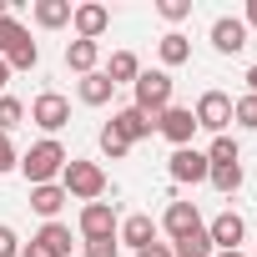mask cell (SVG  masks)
<instances>
[{"label": "cell", "instance_id": "6da1fadb", "mask_svg": "<svg viewBox=\"0 0 257 257\" xmlns=\"http://www.w3.org/2000/svg\"><path fill=\"white\" fill-rule=\"evenodd\" d=\"M66 162H71V152H66L56 137H41V142L21 157V177H26L31 187H46V182H61Z\"/></svg>", "mask_w": 257, "mask_h": 257}, {"label": "cell", "instance_id": "7a4b0ae2", "mask_svg": "<svg viewBox=\"0 0 257 257\" xmlns=\"http://www.w3.org/2000/svg\"><path fill=\"white\" fill-rule=\"evenodd\" d=\"M61 187H66V197H76V202L86 207V202H101V197H106V172H101L96 162L71 157L66 172H61Z\"/></svg>", "mask_w": 257, "mask_h": 257}, {"label": "cell", "instance_id": "3957f363", "mask_svg": "<svg viewBox=\"0 0 257 257\" xmlns=\"http://www.w3.org/2000/svg\"><path fill=\"white\" fill-rule=\"evenodd\" d=\"M172 86H177L172 71H142V76L132 81V96H137L132 106L147 111V116H162V111L172 106Z\"/></svg>", "mask_w": 257, "mask_h": 257}, {"label": "cell", "instance_id": "277c9868", "mask_svg": "<svg viewBox=\"0 0 257 257\" xmlns=\"http://www.w3.org/2000/svg\"><path fill=\"white\" fill-rule=\"evenodd\" d=\"M192 116H197V132H212V137H227V126H232V96L212 86V91H202V96H197Z\"/></svg>", "mask_w": 257, "mask_h": 257}, {"label": "cell", "instance_id": "5b68a950", "mask_svg": "<svg viewBox=\"0 0 257 257\" xmlns=\"http://www.w3.org/2000/svg\"><path fill=\"white\" fill-rule=\"evenodd\" d=\"M31 121L41 126L46 137H56L61 126H71V101H66L61 91H41V96L31 101Z\"/></svg>", "mask_w": 257, "mask_h": 257}, {"label": "cell", "instance_id": "8992f818", "mask_svg": "<svg viewBox=\"0 0 257 257\" xmlns=\"http://www.w3.org/2000/svg\"><path fill=\"white\" fill-rule=\"evenodd\" d=\"M116 227H121L116 202H86V207H81V217H76L81 242H91V237H116Z\"/></svg>", "mask_w": 257, "mask_h": 257}, {"label": "cell", "instance_id": "52a82bcc", "mask_svg": "<svg viewBox=\"0 0 257 257\" xmlns=\"http://www.w3.org/2000/svg\"><path fill=\"white\" fill-rule=\"evenodd\" d=\"M207 237H212V247H217V252H237V247L247 242V222H242V212L222 207V212L207 222Z\"/></svg>", "mask_w": 257, "mask_h": 257}, {"label": "cell", "instance_id": "ba28073f", "mask_svg": "<svg viewBox=\"0 0 257 257\" xmlns=\"http://www.w3.org/2000/svg\"><path fill=\"white\" fill-rule=\"evenodd\" d=\"M157 132L172 142V152H177V147H192V137H197V116H192V106H177V101H172V106L157 116Z\"/></svg>", "mask_w": 257, "mask_h": 257}, {"label": "cell", "instance_id": "9c48e42d", "mask_svg": "<svg viewBox=\"0 0 257 257\" xmlns=\"http://www.w3.org/2000/svg\"><path fill=\"white\" fill-rule=\"evenodd\" d=\"M167 172H172V182H182V187H197V182H207V152H197V147H177L172 152V162H167Z\"/></svg>", "mask_w": 257, "mask_h": 257}, {"label": "cell", "instance_id": "30bf717a", "mask_svg": "<svg viewBox=\"0 0 257 257\" xmlns=\"http://www.w3.org/2000/svg\"><path fill=\"white\" fill-rule=\"evenodd\" d=\"M106 26H111V11L96 6V0H81V6L71 11V31H76V41H101Z\"/></svg>", "mask_w": 257, "mask_h": 257}, {"label": "cell", "instance_id": "8fae6325", "mask_svg": "<svg viewBox=\"0 0 257 257\" xmlns=\"http://www.w3.org/2000/svg\"><path fill=\"white\" fill-rule=\"evenodd\" d=\"M242 46H247L242 16H217V21H212V51H217V56H237Z\"/></svg>", "mask_w": 257, "mask_h": 257}, {"label": "cell", "instance_id": "7c38bea8", "mask_svg": "<svg viewBox=\"0 0 257 257\" xmlns=\"http://www.w3.org/2000/svg\"><path fill=\"white\" fill-rule=\"evenodd\" d=\"M116 242H121V247H132V252H142V247H152V242H157V222H152L147 212L121 217V227H116Z\"/></svg>", "mask_w": 257, "mask_h": 257}, {"label": "cell", "instance_id": "4fadbf2b", "mask_svg": "<svg viewBox=\"0 0 257 257\" xmlns=\"http://www.w3.org/2000/svg\"><path fill=\"white\" fill-rule=\"evenodd\" d=\"M111 126H116V132L137 147V142H147V137L157 132V116H147V111H137V106H121V111L111 116Z\"/></svg>", "mask_w": 257, "mask_h": 257}, {"label": "cell", "instance_id": "5bb4252c", "mask_svg": "<svg viewBox=\"0 0 257 257\" xmlns=\"http://www.w3.org/2000/svg\"><path fill=\"white\" fill-rule=\"evenodd\" d=\"M202 227V212H197V202H172L167 212H162V232L177 242V237H187V232H197Z\"/></svg>", "mask_w": 257, "mask_h": 257}, {"label": "cell", "instance_id": "9a60e30c", "mask_svg": "<svg viewBox=\"0 0 257 257\" xmlns=\"http://www.w3.org/2000/svg\"><path fill=\"white\" fill-rule=\"evenodd\" d=\"M66 187L61 182H46V187H31V212L46 217V222H61V207H66Z\"/></svg>", "mask_w": 257, "mask_h": 257}, {"label": "cell", "instance_id": "2e32d148", "mask_svg": "<svg viewBox=\"0 0 257 257\" xmlns=\"http://www.w3.org/2000/svg\"><path fill=\"white\" fill-rule=\"evenodd\" d=\"M31 247H41L46 257H71V227H66V222H46V227L31 237Z\"/></svg>", "mask_w": 257, "mask_h": 257}, {"label": "cell", "instance_id": "e0dca14e", "mask_svg": "<svg viewBox=\"0 0 257 257\" xmlns=\"http://www.w3.org/2000/svg\"><path fill=\"white\" fill-rule=\"evenodd\" d=\"M96 61H101V41H66V66H71L76 76H91V71H101Z\"/></svg>", "mask_w": 257, "mask_h": 257}, {"label": "cell", "instance_id": "ac0fdd59", "mask_svg": "<svg viewBox=\"0 0 257 257\" xmlns=\"http://www.w3.org/2000/svg\"><path fill=\"white\" fill-rule=\"evenodd\" d=\"M157 56H162V71H172V66H187V61H192V41H187L182 31H167V36L157 41Z\"/></svg>", "mask_w": 257, "mask_h": 257}, {"label": "cell", "instance_id": "d6986e66", "mask_svg": "<svg viewBox=\"0 0 257 257\" xmlns=\"http://www.w3.org/2000/svg\"><path fill=\"white\" fill-rule=\"evenodd\" d=\"M71 11H76L71 0H36V11H31V16H36L41 31H61V26H71Z\"/></svg>", "mask_w": 257, "mask_h": 257}, {"label": "cell", "instance_id": "ffe728a7", "mask_svg": "<svg viewBox=\"0 0 257 257\" xmlns=\"http://www.w3.org/2000/svg\"><path fill=\"white\" fill-rule=\"evenodd\" d=\"M76 96H81L86 106H106V101L116 96V86L106 81V71H91V76H81V81H76Z\"/></svg>", "mask_w": 257, "mask_h": 257}, {"label": "cell", "instance_id": "44dd1931", "mask_svg": "<svg viewBox=\"0 0 257 257\" xmlns=\"http://www.w3.org/2000/svg\"><path fill=\"white\" fill-rule=\"evenodd\" d=\"M137 76H142L137 51H111V61H106V81L111 86H126V81H137Z\"/></svg>", "mask_w": 257, "mask_h": 257}, {"label": "cell", "instance_id": "7402d4cb", "mask_svg": "<svg viewBox=\"0 0 257 257\" xmlns=\"http://www.w3.org/2000/svg\"><path fill=\"white\" fill-rule=\"evenodd\" d=\"M172 247V257H212L217 247H212V237H207V222L197 227V232H187V237H177V242H167Z\"/></svg>", "mask_w": 257, "mask_h": 257}, {"label": "cell", "instance_id": "603a6c76", "mask_svg": "<svg viewBox=\"0 0 257 257\" xmlns=\"http://www.w3.org/2000/svg\"><path fill=\"white\" fill-rule=\"evenodd\" d=\"M6 66H11V76H16V71H36V66H41V46L26 36V41H21V46L6 56Z\"/></svg>", "mask_w": 257, "mask_h": 257}, {"label": "cell", "instance_id": "cb8c5ba5", "mask_svg": "<svg viewBox=\"0 0 257 257\" xmlns=\"http://www.w3.org/2000/svg\"><path fill=\"white\" fill-rule=\"evenodd\" d=\"M232 162H242V147H237L232 137H212V147H207V167H232Z\"/></svg>", "mask_w": 257, "mask_h": 257}, {"label": "cell", "instance_id": "d4e9b609", "mask_svg": "<svg viewBox=\"0 0 257 257\" xmlns=\"http://www.w3.org/2000/svg\"><path fill=\"white\" fill-rule=\"evenodd\" d=\"M207 182L222 192V197H232V192H242V162H232V167H212L207 172Z\"/></svg>", "mask_w": 257, "mask_h": 257}, {"label": "cell", "instance_id": "484cf974", "mask_svg": "<svg viewBox=\"0 0 257 257\" xmlns=\"http://www.w3.org/2000/svg\"><path fill=\"white\" fill-rule=\"evenodd\" d=\"M21 121H26V101L21 96H0V137H11Z\"/></svg>", "mask_w": 257, "mask_h": 257}, {"label": "cell", "instance_id": "4316f807", "mask_svg": "<svg viewBox=\"0 0 257 257\" xmlns=\"http://www.w3.org/2000/svg\"><path fill=\"white\" fill-rule=\"evenodd\" d=\"M26 36H31V31H26L16 16H0V61H6V56H11V51H16Z\"/></svg>", "mask_w": 257, "mask_h": 257}, {"label": "cell", "instance_id": "83f0119b", "mask_svg": "<svg viewBox=\"0 0 257 257\" xmlns=\"http://www.w3.org/2000/svg\"><path fill=\"white\" fill-rule=\"evenodd\" d=\"M96 142H101V152H106V157H111V162H121V157H126V152H132V142H126V137H121V132H116V126H111V121H106V126H101V137H96Z\"/></svg>", "mask_w": 257, "mask_h": 257}, {"label": "cell", "instance_id": "f1b7e54d", "mask_svg": "<svg viewBox=\"0 0 257 257\" xmlns=\"http://www.w3.org/2000/svg\"><path fill=\"white\" fill-rule=\"evenodd\" d=\"M232 121L242 126V132H257V96H247V91H242V96L232 101Z\"/></svg>", "mask_w": 257, "mask_h": 257}, {"label": "cell", "instance_id": "f546056e", "mask_svg": "<svg viewBox=\"0 0 257 257\" xmlns=\"http://www.w3.org/2000/svg\"><path fill=\"white\" fill-rule=\"evenodd\" d=\"M81 257H121V242H116V237H91V242L81 247Z\"/></svg>", "mask_w": 257, "mask_h": 257}, {"label": "cell", "instance_id": "4dcf8cb0", "mask_svg": "<svg viewBox=\"0 0 257 257\" xmlns=\"http://www.w3.org/2000/svg\"><path fill=\"white\" fill-rule=\"evenodd\" d=\"M157 16L177 26V21H187V16H192V0H162V6H157Z\"/></svg>", "mask_w": 257, "mask_h": 257}, {"label": "cell", "instance_id": "1f68e13d", "mask_svg": "<svg viewBox=\"0 0 257 257\" xmlns=\"http://www.w3.org/2000/svg\"><path fill=\"white\" fill-rule=\"evenodd\" d=\"M0 257H21V237H16V227H6V222H0Z\"/></svg>", "mask_w": 257, "mask_h": 257}, {"label": "cell", "instance_id": "d6a6232c", "mask_svg": "<svg viewBox=\"0 0 257 257\" xmlns=\"http://www.w3.org/2000/svg\"><path fill=\"white\" fill-rule=\"evenodd\" d=\"M16 167H21V157H16L11 137H0V177H6V172H16Z\"/></svg>", "mask_w": 257, "mask_h": 257}, {"label": "cell", "instance_id": "836d02e7", "mask_svg": "<svg viewBox=\"0 0 257 257\" xmlns=\"http://www.w3.org/2000/svg\"><path fill=\"white\" fill-rule=\"evenodd\" d=\"M132 257H172V247H167V242H152V247H142V252H132Z\"/></svg>", "mask_w": 257, "mask_h": 257}, {"label": "cell", "instance_id": "e575fe53", "mask_svg": "<svg viewBox=\"0 0 257 257\" xmlns=\"http://www.w3.org/2000/svg\"><path fill=\"white\" fill-rule=\"evenodd\" d=\"M242 26H247V31H257V0H247V16H242Z\"/></svg>", "mask_w": 257, "mask_h": 257}, {"label": "cell", "instance_id": "d590c367", "mask_svg": "<svg viewBox=\"0 0 257 257\" xmlns=\"http://www.w3.org/2000/svg\"><path fill=\"white\" fill-rule=\"evenodd\" d=\"M247 96H257V66H247Z\"/></svg>", "mask_w": 257, "mask_h": 257}, {"label": "cell", "instance_id": "8d00e7d4", "mask_svg": "<svg viewBox=\"0 0 257 257\" xmlns=\"http://www.w3.org/2000/svg\"><path fill=\"white\" fill-rule=\"evenodd\" d=\"M6 86H11V66L0 61V96H6Z\"/></svg>", "mask_w": 257, "mask_h": 257}, {"label": "cell", "instance_id": "74e56055", "mask_svg": "<svg viewBox=\"0 0 257 257\" xmlns=\"http://www.w3.org/2000/svg\"><path fill=\"white\" fill-rule=\"evenodd\" d=\"M21 257H46V252H41V247H31V242H26V247H21Z\"/></svg>", "mask_w": 257, "mask_h": 257}, {"label": "cell", "instance_id": "f35d334b", "mask_svg": "<svg viewBox=\"0 0 257 257\" xmlns=\"http://www.w3.org/2000/svg\"><path fill=\"white\" fill-rule=\"evenodd\" d=\"M212 257H247V252H242V247H237V252H212Z\"/></svg>", "mask_w": 257, "mask_h": 257}, {"label": "cell", "instance_id": "ab89813d", "mask_svg": "<svg viewBox=\"0 0 257 257\" xmlns=\"http://www.w3.org/2000/svg\"><path fill=\"white\" fill-rule=\"evenodd\" d=\"M252 257H257V242H252Z\"/></svg>", "mask_w": 257, "mask_h": 257}]
</instances>
